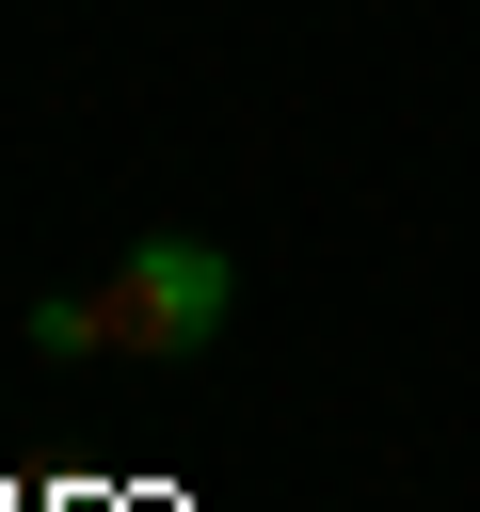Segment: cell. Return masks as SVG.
Instances as JSON below:
<instances>
[{"mask_svg":"<svg viewBox=\"0 0 480 512\" xmlns=\"http://www.w3.org/2000/svg\"><path fill=\"white\" fill-rule=\"evenodd\" d=\"M224 304H240V256H224V240H192V224H160V240H128V256L96 272V352L176 368V352H208V336H224Z\"/></svg>","mask_w":480,"mask_h":512,"instance_id":"cell-1","label":"cell"},{"mask_svg":"<svg viewBox=\"0 0 480 512\" xmlns=\"http://www.w3.org/2000/svg\"><path fill=\"white\" fill-rule=\"evenodd\" d=\"M16 336H32V352H48V368H80V352H96V288H48V304H32V320H16Z\"/></svg>","mask_w":480,"mask_h":512,"instance_id":"cell-2","label":"cell"}]
</instances>
